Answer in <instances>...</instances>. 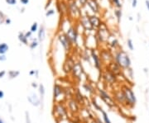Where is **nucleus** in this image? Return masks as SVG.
<instances>
[{
    "label": "nucleus",
    "instance_id": "nucleus-1",
    "mask_svg": "<svg viewBox=\"0 0 149 123\" xmlns=\"http://www.w3.org/2000/svg\"><path fill=\"white\" fill-rule=\"evenodd\" d=\"M114 61L122 69L128 70L131 67V60L129 55L123 50L115 51L114 55Z\"/></svg>",
    "mask_w": 149,
    "mask_h": 123
},
{
    "label": "nucleus",
    "instance_id": "nucleus-2",
    "mask_svg": "<svg viewBox=\"0 0 149 123\" xmlns=\"http://www.w3.org/2000/svg\"><path fill=\"white\" fill-rule=\"evenodd\" d=\"M52 114L56 121H62L65 119H68L69 111L66 102L54 103L52 108Z\"/></svg>",
    "mask_w": 149,
    "mask_h": 123
},
{
    "label": "nucleus",
    "instance_id": "nucleus-3",
    "mask_svg": "<svg viewBox=\"0 0 149 123\" xmlns=\"http://www.w3.org/2000/svg\"><path fill=\"white\" fill-rule=\"evenodd\" d=\"M95 36L99 44H107L111 37V33L105 24L103 23L99 29H97Z\"/></svg>",
    "mask_w": 149,
    "mask_h": 123
},
{
    "label": "nucleus",
    "instance_id": "nucleus-4",
    "mask_svg": "<svg viewBox=\"0 0 149 123\" xmlns=\"http://www.w3.org/2000/svg\"><path fill=\"white\" fill-rule=\"evenodd\" d=\"M121 91L123 92V96L125 97V101H126V106L132 107L136 104L137 102V98L136 96L130 87H128V85H123L121 87Z\"/></svg>",
    "mask_w": 149,
    "mask_h": 123
},
{
    "label": "nucleus",
    "instance_id": "nucleus-5",
    "mask_svg": "<svg viewBox=\"0 0 149 123\" xmlns=\"http://www.w3.org/2000/svg\"><path fill=\"white\" fill-rule=\"evenodd\" d=\"M53 102L59 103V102H66V98L65 97V87L59 84L55 83L53 85Z\"/></svg>",
    "mask_w": 149,
    "mask_h": 123
},
{
    "label": "nucleus",
    "instance_id": "nucleus-6",
    "mask_svg": "<svg viewBox=\"0 0 149 123\" xmlns=\"http://www.w3.org/2000/svg\"><path fill=\"white\" fill-rule=\"evenodd\" d=\"M97 94L99 97V98L105 103L106 106H108L109 108H114L117 103H115L114 98L112 97V95H110L106 90L103 88H97L96 90Z\"/></svg>",
    "mask_w": 149,
    "mask_h": 123
},
{
    "label": "nucleus",
    "instance_id": "nucleus-7",
    "mask_svg": "<svg viewBox=\"0 0 149 123\" xmlns=\"http://www.w3.org/2000/svg\"><path fill=\"white\" fill-rule=\"evenodd\" d=\"M70 75L72 79H75L77 82H81L82 77L85 75V72L83 68V65L80 61H75V64L72 69V71L70 73Z\"/></svg>",
    "mask_w": 149,
    "mask_h": 123
},
{
    "label": "nucleus",
    "instance_id": "nucleus-8",
    "mask_svg": "<svg viewBox=\"0 0 149 123\" xmlns=\"http://www.w3.org/2000/svg\"><path fill=\"white\" fill-rule=\"evenodd\" d=\"M68 6V15H70L72 18L79 19L81 15V10L79 9V5L77 4L75 0H68L67 1Z\"/></svg>",
    "mask_w": 149,
    "mask_h": 123
},
{
    "label": "nucleus",
    "instance_id": "nucleus-9",
    "mask_svg": "<svg viewBox=\"0 0 149 123\" xmlns=\"http://www.w3.org/2000/svg\"><path fill=\"white\" fill-rule=\"evenodd\" d=\"M101 79L103 80L104 84H106L108 85H114L118 82V77L114 75L112 72L106 69L105 67L104 68L103 71L101 72Z\"/></svg>",
    "mask_w": 149,
    "mask_h": 123
},
{
    "label": "nucleus",
    "instance_id": "nucleus-10",
    "mask_svg": "<svg viewBox=\"0 0 149 123\" xmlns=\"http://www.w3.org/2000/svg\"><path fill=\"white\" fill-rule=\"evenodd\" d=\"M57 39H58V41L60 42V44L62 45L64 51L66 53L70 54L73 49L74 45L72 44V42L69 40V38L66 36V35L63 32H61L57 36Z\"/></svg>",
    "mask_w": 149,
    "mask_h": 123
},
{
    "label": "nucleus",
    "instance_id": "nucleus-11",
    "mask_svg": "<svg viewBox=\"0 0 149 123\" xmlns=\"http://www.w3.org/2000/svg\"><path fill=\"white\" fill-rule=\"evenodd\" d=\"M99 55L104 66H106L114 61V54L112 53L111 50L108 48H101L99 51Z\"/></svg>",
    "mask_w": 149,
    "mask_h": 123
},
{
    "label": "nucleus",
    "instance_id": "nucleus-12",
    "mask_svg": "<svg viewBox=\"0 0 149 123\" xmlns=\"http://www.w3.org/2000/svg\"><path fill=\"white\" fill-rule=\"evenodd\" d=\"M66 36L69 38L70 41L72 42V44L77 45L78 44V39H79V32L78 29L75 26H70L66 31L63 32Z\"/></svg>",
    "mask_w": 149,
    "mask_h": 123
},
{
    "label": "nucleus",
    "instance_id": "nucleus-13",
    "mask_svg": "<svg viewBox=\"0 0 149 123\" xmlns=\"http://www.w3.org/2000/svg\"><path fill=\"white\" fill-rule=\"evenodd\" d=\"M66 104L67 106L69 113H70L72 116L77 115L79 112V111H80V105L75 100L74 97H70V98L66 99Z\"/></svg>",
    "mask_w": 149,
    "mask_h": 123
},
{
    "label": "nucleus",
    "instance_id": "nucleus-14",
    "mask_svg": "<svg viewBox=\"0 0 149 123\" xmlns=\"http://www.w3.org/2000/svg\"><path fill=\"white\" fill-rule=\"evenodd\" d=\"M90 56H91V60L93 61V64H94L95 68L99 73H101L104 70L105 66H104L103 63L100 60L99 55V52H97V50H95V49L90 50Z\"/></svg>",
    "mask_w": 149,
    "mask_h": 123
},
{
    "label": "nucleus",
    "instance_id": "nucleus-15",
    "mask_svg": "<svg viewBox=\"0 0 149 123\" xmlns=\"http://www.w3.org/2000/svg\"><path fill=\"white\" fill-rule=\"evenodd\" d=\"M75 64V58L72 55H68L67 57L66 58V61H64L63 64H62V71L66 74H70V73L72 71V69H73Z\"/></svg>",
    "mask_w": 149,
    "mask_h": 123
},
{
    "label": "nucleus",
    "instance_id": "nucleus-16",
    "mask_svg": "<svg viewBox=\"0 0 149 123\" xmlns=\"http://www.w3.org/2000/svg\"><path fill=\"white\" fill-rule=\"evenodd\" d=\"M105 67L106 69H108L110 72H112L114 75H116L118 78H119V76H121L122 74H123V70H122V69H121L114 61L111 62L110 64H109L108 65H106Z\"/></svg>",
    "mask_w": 149,
    "mask_h": 123
},
{
    "label": "nucleus",
    "instance_id": "nucleus-17",
    "mask_svg": "<svg viewBox=\"0 0 149 123\" xmlns=\"http://www.w3.org/2000/svg\"><path fill=\"white\" fill-rule=\"evenodd\" d=\"M88 18L89 20V22L91 24V26L93 27L94 30H97L99 29L101 25L103 24V22L102 20L100 19L99 17H98L95 14H93V15H88Z\"/></svg>",
    "mask_w": 149,
    "mask_h": 123
},
{
    "label": "nucleus",
    "instance_id": "nucleus-18",
    "mask_svg": "<svg viewBox=\"0 0 149 123\" xmlns=\"http://www.w3.org/2000/svg\"><path fill=\"white\" fill-rule=\"evenodd\" d=\"M112 97L115 101V103L117 104H120V105L126 106V101H125V97L123 96V92L121 91V89L119 90H115L112 95Z\"/></svg>",
    "mask_w": 149,
    "mask_h": 123
},
{
    "label": "nucleus",
    "instance_id": "nucleus-19",
    "mask_svg": "<svg viewBox=\"0 0 149 123\" xmlns=\"http://www.w3.org/2000/svg\"><path fill=\"white\" fill-rule=\"evenodd\" d=\"M79 22L80 26L83 27L84 31H85V32H87V31H89V32L94 31L93 27H92L90 22H89V20L87 15L86 16H81L79 19Z\"/></svg>",
    "mask_w": 149,
    "mask_h": 123
},
{
    "label": "nucleus",
    "instance_id": "nucleus-20",
    "mask_svg": "<svg viewBox=\"0 0 149 123\" xmlns=\"http://www.w3.org/2000/svg\"><path fill=\"white\" fill-rule=\"evenodd\" d=\"M27 100L31 103V105H32L33 107H39L42 104L41 98L38 97L37 94L35 93H32L30 95H28L27 96Z\"/></svg>",
    "mask_w": 149,
    "mask_h": 123
},
{
    "label": "nucleus",
    "instance_id": "nucleus-21",
    "mask_svg": "<svg viewBox=\"0 0 149 123\" xmlns=\"http://www.w3.org/2000/svg\"><path fill=\"white\" fill-rule=\"evenodd\" d=\"M82 88H84V90L88 94H89L90 96H93L94 94L96 93L97 89L95 88L93 84L90 83V82H84L82 84Z\"/></svg>",
    "mask_w": 149,
    "mask_h": 123
},
{
    "label": "nucleus",
    "instance_id": "nucleus-22",
    "mask_svg": "<svg viewBox=\"0 0 149 123\" xmlns=\"http://www.w3.org/2000/svg\"><path fill=\"white\" fill-rule=\"evenodd\" d=\"M56 9L62 15H68V6H67V3H66L65 1L57 2Z\"/></svg>",
    "mask_w": 149,
    "mask_h": 123
},
{
    "label": "nucleus",
    "instance_id": "nucleus-23",
    "mask_svg": "<svg viewBox=\"0 0 149 123\" xmlns=\"http://www.w3.org/2000/svg\"><path fill=\"white\" fill-rule=\"evenodd\" d=\"M73 97L75 98V100L79 103V105L81 104H84L85 103V97L82 94V93L80 92L79 88H75V91H74V95Z\"/></svg>",
    "mask_w": 149,
    "mask_h": 123
},
{
    "label": "nucleus",
    "instance_id": "nucleus-24",
    "mask_svg": "<svg viewBox=\"0 0 149 123\" xmlns=\"http://www.w3.org/2000/svg\"><path fill=\"white\" fill-rule=\"evenodd\" d=\"M86 5L89 6V8L95 14L99 12V4L97 0H88Z\"/></svg>",
    "mask_w": 149,
    "mask_h": 123
},
{
    "label": "nucleus",
    "instance_id": "nucleus-25",
    "mask_svg": "<svg viewBox=\"0 0 149 123\" xmlns=\"http://www.w3.org/2000/svg\"><path fill=\"white\" fill-rule=\"evenodd\" d=\"M46 38V30L43 25L39 27L38 32H37V40L39 42H42Z\"/></svg>",
    "mask_w": 149,
    "mask_h": 123
},
{
    "label": "nucleus",
    "instance_id": "nucleus-26",
    "mask_svg": "<svg viewBox=\"0 0 149 123\" xmlns=\"http://www.w3.org/2000/svg\"><path fill=\"white\" fill-rule=\"evenodd\" d=\"M89 50H88V49L83 51H82V54H81V58H82V60H84L85 61L89 62V64H91V61H90L91 56H90V52H89Z\"/></svg>",
    "mask_w": 149,
    "mask_h": 123
},
{
    "label": "nucleus",
    "instance_id": "nucleus-27",
    "mask_svg": "<svg viewBox=\"0 0 149 123\" xmlns=\"http://www.w3.org/2000/svg\"><path fill=\"white\" fill-rule=\"evenodd\" d=\"M107 44H109V47H110L111 49H114V50H116V51H117V49L119 47V41H118V39H116V38L112 39L111 41H109V42H108Z\"/></svg>",
    "mask_w": 149,
    "mask_h": 123
},
{
    "label": "nucleus",
    "instance_id": "nucleus-28",
    "mask_svg": "<svg viewBox=\"0 0 149 123\" xmlns=\"http://www.w3.org/2000/svg\"><path fill=\"white\" fill-rule=\"evenodd\" d=\"M90 103H91V105L93 106V107L95 108V110H96V111H99V112H100L103 108L101 107V106L100 104L97 102L96 98L95 97H93L91 98V102H90Z\"/></svg>",
    "mask_w": 149,
    "mask_h": 123
},
{
    "label": "nucleus",
    "instance_id": "nucleus-29",
    "mask_svg": "<svg viewBox=\"0 0 149 123\" xmlns=\"http://www.w3.org/2000/svg\"><path fill=\"white\" fill-rule=\"evenodd\" d=\"M38 90H39V93H40V98H41V101H42V104H43L44 97H45V93H46V89H45V87H44V85L42 84H39Z\"/></svg>",
    "mask_w": 149,
    "mask_h": 123
},
{
    "label": "nucleus",
    "instance_id": "nucleus-30",
    "mask_svg": "<svg viewBox=\"0 0 149 123\" xmlns=\"http://www.w3.org/2000/svg\"><path fill=\"white\" fill-rule=\"evenodd\" d=\"M9 46L7 43H0V55H5L9 51Z\"/></svg>",
    "mask_w": 149,
    "mask_h": 123
},
{
    "label": "nucleus",
    "instance_id": "nucleus-31",
    "mask_svg": "<svg viewBox=\"0 0 149 123\" xmlns=\"http://www.w3.org/2000/svg\"><path fill=\"white\" fill-rule=\"evenodd\" d=\"M100 112H101V116H102V118H103V122H104L105 123H112L111 120H110V119H109V115H108V113L106 112L104 109H102V110L100 111Z\"/></svg>",
    "mask_w": 149,
    "mask_h": 123
},
{
    "label": "nucleus",
    "instance_id": "nucleus-32",
    "mask_svg": "<svg viewBox=\"0 0 149 123\" xmlns=\"http://www.w3.org/2000/svg\"><path fill=\"white\" fill-rule=\"evenodd\" d=\"M18 40L20 41V42H22L23 44L24 45H28V40L26 39V36H25V33L24 32H19L18 34Z\"/></svg>",
    "mask_w": 149,
    "mask_h": 123
},
{
    "label": "nucleus",
    "instance_id": "nucleus-33",
    "mask_svg": "<svg viewBox=\"0 0 149 123\" xmlns=\"http://www.w3.org/2000/svg\"><path fill=\"white\" fill-rule=\"evenodd\" d=\"M20 71L18 70H10L9 71V78L10 79H16L17 77L19 76Z\"/></svg>",
    "mask_w": 149,
    "mask_h": 123
},
{
    "label": "nucleus",
    "instance_id": "nucleus-34",
    "mask_svg": "<svg viewBox=\"0 0 149 123\" xmlns=\"http://www.w3.org/2000/svg\"><path fill=\"white\" fill-rule=\"evenodd\" d=\"M38 45H39L38 40L37 39H33L32 41L29 44V47H30L31 50H34V49H36L38 46Z\"/></svg>",
    "mask_w": 149,
    "mask_h": 123
},
{
    "label": "nucleus",
    "instance_id": "nucleus-35",
    "mask_svg": "<svg viewBox=\"0 0 149 123\" xmlns=\"http://www.w3.org/2000/svg\"><path fill=\"white\" fill-rule=\"evenodd\" d=\"M38 29H39V26H38V23L35 22L32 23V25L31 26V28H30V32L32 33H35L36 32H38Z\"/></svg>",
    "mask_w": 149,
    "mask_h": 123
},
{
    "label": "nucleus",
    "instance_id": "nucleus-36",
    "mask_svg": "<svg viewBox=\"0 0 149 123\" xmlns=\"http://www.w3.org/2000/svg\"><path fill=\"white\" fill-rule=\"evenodd\" d=\"M114 15L117 18L118 22H119L120 20H121V18H122V11H121V9H116L114 11Z\"/></svg>",
    "mask_w": 149,
    "mask_h": 123
},
{
    "label": "nucleus",
    "instance_id": "nucleus-37",
    "mask_svg": "<svg viewBox=\"0 0 149 123\" xmlns=\"http://www.w3.org/2000/svg\"><path fill=\"white\" fill-rule=\"evenodd\" d=\"M111 2L114 4V7L117 8V9H120L122 8V4H121L119 0H111Z\"/></svg>",
    "mask_w": 149,
    "mask_h": 123
},
{
    "label": "nucleus",
    "instance_id": "nucleus-38",
    "mask_svg": "<svg viewBox=\"0 0 149 123\" xmlns=\"http://www.w3.org/2000/svg\"><path fill=\"white\" fill-rule=\"evenodd\" d=\"M55 12H56V10H55V9H48V10H46V18H49V17L54 15Z\"/></svg>",
    "mask_w": 149,
    "mask_h": 123
},
{
    "label": "nucleus",
    "instance_id": "nucleus-39",
    "mask_svg": "<svg viewBox=\"0 0 149 123\" xmlns=\"http://www.w3.org/2000/svg\"><path fill=\"white\" fill-rule=\"evenodd\" d=\"M127 45H128V47L130 51H133L134 50V46H133V44H132V41L131 39H128L127 41Z\"/></svg>",
    "mask_w": 149,
    "mask_h": 123
},
{
    "label": "nucleus",
    "instance_id": "nucleus-40",
    "mask_svg": "<svg viewBox=\"0 0 149 123\" xmlns=\"http://www.w3.org/2000/svg\"><path fill=\"white\" fill-rule=\"evenodd\" d=\"M6 1V3L9 4V5H15V4H17V0H5Z\"/></svg>",
    "mask_w": 149,
    "mask_h": 123
},
{
    "label": "nucleus",
    "instance_id": "nucleus-41",
    "mask_svg": "<svg viewBox=\"0 0 149 123\" xmlns=\"http://www.w3.org/2000/svg\"><path fill=\"white\" fill-rule=\"evenodd\" d=\"M78 2H79V5L81 7H84V6H85L87 4L88 0H78Z\"/></svg>",
    "mask_w": 149,
    "mask_h": 123
},
{
    "label": "nucleus",
    "instance_id": "nucleus-42",
    "mask_svg": "<svg viewBox=\"0 0 149 123\" xmlns=\"http://www.w3.org/2000/svg\"><path fill=\"white\" fill-rule=\"evenodd\" d=\"M5 22V19H4V15H3V12H0V24H2L3 22Z\"/></svg>",
    "mask_w": 149,
    "mask_h": 123
},
{
    "label": "nucleus",
    "instance_id": "nucleus-43",
    "mask_svg": "<svg viewBox=\"0 0 149 123\" xmlns=\"http://www.w3.org/2000/svg\"><path fill=\"white\" fill-rule=\"evenodd\" d=\"M32 33L30 31H28V32H25V36H26V37L27 40H28V39H30V38L32 37Z\"/></svg>",
    "mask_w": 149,
    "mask_h": 123
},
{
    "label": "nucleus",
    "instance_id": "nucleus-44",
    "mask_svg": "<svg viewBox=\"0 0 149 123\" xmlns=\"http://www.w3.org/2000/svg\"><path fill=\"white\" fill-rule=\"evenodd\" d=\"M7 72L5 70H1L0 71V79H3L5 75H6Z\"/></svg>",
    "mask_w": 149,
    "mask_h": 123
},
{
    "label": "nucleus",
    "instance_id": "nucleus-45",
    "mask_svg": "<svg viewBox=\"0 0 149 123\" xmlns=\"http://www.w3.org/2000/svg\"><path fill=\"white\" fill-rule=\"evenodd\" d=\"M7 60V57L5 55H0V61H5Z\"/></svg>",
    "mask_w": 149,
    "mask_h": 123
},
{
    "label": "nucleus",
    "instance_id": "nucleus-46",
    "mask_svg": "<svg viewBox=\"0 0 149 123\" xmlns=\"http://www.w3.org/2000/svg\"><path fill=\"white\" fill-rule=\"evenodd\" d=\"M26 123H31V120H30V117H29V113L26 112Z\"/></svg>",
    "mask_w": 149,
    "mask_h": 123
},
{
    "label": "nucleus",
    "instance_id": "nucleus-47",
    "mask_svg": "<svg viewBox=\"0 0 149 123\" xmlns=\"http://www.w3.org/2000/svg\"><path fill=\"white\" fill-rule=\"evenodd\" d=\"M32 87L34 88H38L39 84H37V83H36V82H32Z\"/></svg>",
    "mask_w": 149,
    "mask_h": 123
},
{
    "label": "nucleus",
    "instance_id": "nucleus-48",
    "mask_svg": "<svg viewBox=\"0 0 149 123\" xmlns=\"http://www.w3.org/2000/svg\"><path fill=\"white\" fill-rule=\"evenodd\" d=\"M137 3H138V1H137V0H132V8H136V6H137Z\"/></svg>",
    "mask_w": 149,
    "mask_h": 123
},
{
    "label": "nucleus",
    "instance_id": "nucleus-49",
    "mask_svg": "<svg viewBox=\"0 0 149 123\" xmlns=\"http://www.w3.org/2000/svg\"><path fill=\"white\" fill-rule=\"evenodd\" d=\"M20 1H21L22 4H23V5H26L29 3V0H20Z\"/></svg>",
    "mask_w": 149,
    "mask_h": 123
},
{
    "label": "nucleus",
    "instance_id": "nucleus-50",
    "mask_svg": "<svg viewBox=\"0 0 149 123\" xmlns=\"http://www.w3.org/2000/svg\"><path fill=\"white\" fill-rule=\"evenodd\" d=\"M36 72V70H32L29 72V75H31V76H33V75H35Z\"/></svg>",
    "mask_w": 149,
    "mask_h": 123
},
{
    "label": "nucleus",
    "instance_id": "nucleus-51",
    "mask_svg": "<svg viewBox=\"0 0 149 123\" xmlns=\"http://www.w3.org/2000/svg\"><path fill=\"white\" fill-rule=\"evenodd\" d=\"M4 97V92L3 90H0V99H3Z\"/></svg>",
    "mask_w": 149,
    "mask_h": 123
},
{
    "label": "nucleus",
    "instance_id": "nucleus-52",
    "mask_svg": "<svg viewBox=\"0 0 149 123\" xmlns=\"http://www.w3.org/2000/svg\"><path fill=\"white\" fill-rule=\"evenodd\" d=\"M95 123H105L103 121H101V119L100 118H99V117H96V119H95Z\"/></svg>",
    "mask_w": 149,
    "mask_h": 123
},
{
    "label": "nucleus",
    "instance_id": "nucleus-53",
    "mask_svg": "<svg viewBox=\"0 0 149 123\" xmlns=\"http://www.w3.org/2000/svg\"><path fill=\"white\" fill-rule=\"evenodd\" d=\"M52 0H49V2H47V3H46V7H45V9L46 10L47 9V8L51 5V3H52Z\"/></svg>",
    "mask_w": 149,
    "mask_h": 123
},
{
    "label": "nucleus",
    "instance_id": "nucleus-54",
    "mask_svg": "<svg viewBox=\"0 0 149 123\" xmlns=\"http://www.w3.org/2000/svg\"><path fill=\"white\" fill-rule=\"evenodd\" d=\"M5 23H6L7 25L11 24V19H9V18H6V19H5Z\"/></svg>",
    "mask_w": 149,
    "mask_h": 123
},
{
    "label": "nucleus",
    "instance_id": "nucleus-55",
    "mask_svg": "<svg viewBox=\"0 0 149 123\" xmlns=\"http://www.w3.org/2000/svg\"><path fill=\"white\" fill-rule=\"evenodd\" d=\"M146 6H147V8H148V11H149V1L148 0H146Z\"/></svg>",
    "mask_w": 149,
    "mask_h": 123
},
{
    "label": "nucleus",
    "instance_id": "nucleus-56",
    "mask_svg": "<svg viewBox=\"0 0 149 123\" xmlns=\"http://www.w3.org/2000/svg\"><path fill=\"white\" fill-rule=\"evenodd\" d=\"M0 123H5L4 122V121H3L1 117H0Z\"/></svg>",
    "mask_w": 149,
    "mask_h": 123
},
{
    "label": "nucleus",
    "instance_id": "nucleus-57",
    "mask_svg": "<svg viewBox=\"0 0 149 123\" xmlns=\"http://www.w3.org/2000/svg\"><path fill=\"white\" fill-rule=\"evenodd\" d=\"M130 123H132V122H130Z\"/></svg>",
    "mask_w": 149,
    "mask_h": 123
},
{
    "label": "nucleus",
    "instance_id": "nucleus-58",
    "mask_svg": "<svg viewBox=\"0 0 149 123\" xmlns=\"http://www.w3.org/2000/svg\"></svg>",
    "mask_w": 149,
    "mask_h": 123
}]
</instances>
